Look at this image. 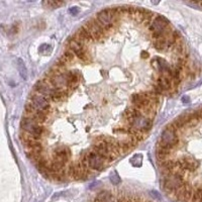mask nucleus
Segmentation results:
<instances>
[{
    "label": "nucleus",
    "instance_id": "nucleus-1",
    "mask_svg": "<svg viewBox=\"0 0 202 202\" xmlns=\"http://www.w3.org/2000/svg\"><path fill=\"white\" fill-rule=\"evenodd\" d=\"M20 126H21L22 131L27 132L28 134H30L31 138H33L36 140H40V142H42V138H46L50 134L49 130L46 128L44 125H40V123L25 115L21 119Z\"/></svg>",
    "mask_w": 202,
    "mask_h": 202
},
{
    "label": "nucleus",
    "instance_id": "nucleus-2",
    "mask_svg": "<svg viewBox=\"0 0 202 202\" xmlns=\"http://www.w3.org/2000/svg\"><path fill=\"white\" fill-rule=\"evenodd\" d=\"M119 17L120 16L118 15L117 8L113 7V8H107L104 9V10L99 11L96 14L95 19L97 20L100 26L104 29L105 32L108 33V31L114 27V25H115V23L117 22Z\"/></svg>",
    "mask_w": 202,
    "mask_h": 202
},
{
    "label": "nucleus",
    "instance_id": "nucleus-3",
    "mask_svg": "<svg viewBox=\"0 0 202 202\" xmlns=\"http://www.w3.org/2000/svg\"><path fill=\"white\" fill-rule=\"evenodd\" d=\"M68 46H67V50L71 51L72 53L75 55L76 59L83 63H88L91 61V55L89 54L87 48H85L83 44H81L78 42L74 36L68 40Z\"/></svg>",
    "mask_w": 202,
    "mask_h": 202
},
{
    "label": "nucleus",
    "instance_id": "nucleus-4",
    "mask_svg": "<svg viewBox=\"0 0 202 202\" xmlns=\"http://www.w3.org/2000/svg\"><path fill=\"white\" fill-rule=\"evenodd\" d=\"M158 144L172 151L179 144L177 129H175V127L172 125H169L163 130L162 134H161V140Z\"/></svg>",
    "mask_w": 202,
    "mask_h": 202
},
{
    "label": "nucleus",
    "instance_id": "nucleus-5",
    "mask_svg": "<svg viewBox=\"0 0 202 202\" xmlns=\"http://www.w3.org/2000/svg\"><path fill=\"white\" fill-rule=\"evenodd\" d=\"M28 103L36 110L44 111V112H47V113H50L52 110L51 101L49 99H47V98H44V96L40 95V94L33 91L29 95Z\"/></svg>",
    "mask_w": 202,
    "mask_h": 202
},
{
    "label": "nucleus",
    "instance_id": "nucleus-6",
    "mask_svg": "<svg viewBox=\"0 0 202 202\" xmlns=\"http://www.w3.org/2000/svg\"><path fill=\"white\" fill-rule=\"evenodd\" d=\"M86 159L88 168L90 170H94V171H102L108 165V163L103 160L102 157H100L92 149L86 152Z\"/></svg>",
    "mask_w": 202,
    "mask_h": 202
},
{
    "label": "nucleus",
    "instance_id": "nucleus-7",
    "mask_svg": "<svg viewBox=\"0 0 202 202\" xmlns=\"http://www.w3.org/2000/svg\"><path fill=\"white\" fill-rule=\"evenodd\" d=\"M86 29L89 31L91 38H93L94 42H99L100 40H102V38H104L107 33L104 31V29L100 26V25L97 22V20L95 18H91L89 19L87 22H85L84 25Z\"/></svg>",
    "mask_w": 202,
    "mask_h": 202
},
{
    "label": "nucleus",
    "instance_id": "nucleus-8",
    "mask_svg": "<svg viewBox=\"0 0 202 202\" xmlns=\"http://www.w3.org/2000/svg\"><path fill=\"white\" fill-rule=\"evenodd\" d=\"M190 202H202V187H198L193 190V195Z\"/></svg>",
    "mask_w": 202,
    "mask_h": 202
},
{
    "label": "nucleus",
    "instance_id": "nucleus-9",
    "mask_svg": "<svg viewBox=\"0 0 202 202\" xmlns=\"http://www.w3.org/2000/svg\"><path fill=\"white\" fill-rule=\"evenodd\" d=\"M18 70H19L20 72V75L25 79V78H26V69H25V64H23V62H22L20 59L18 60Z\"/></svg>",
    "mask_w": 202,
    "mask_h": 202
},
{
    "label": "nucleus",
    "instance_id": "nucleus-10",
    "mask_svg": "<svg viewBox=\"0 0 202 202\" xmlns=\"http://www.w3.org/2000/svg\"><path fill=\"white\" fill-rule=\"evenodd\" d=\"M44 5H47V6H50L51 8H56V7H59L61 5H63L64 3L63 2H56V1H46V2L42 3Z\"/></svg>",
    "mask_w": 202,
    "mask_h": 202
},
{
    "label": "nucleus",
    "instance_id": "nucleus-11",
    "mask_svg": "<svg viewBox=\"0 0 202 202\" xmlns=\"http://www.w3.org/2000/svg\"><path fill=\"white\" fill-rule=\"evenodd\" d=\"M182 101L184 103H188L189 101H190V98H189L188 96H184V97L182 98Z\"/></svg>",
    "mask_w": 202,
    "mask_h": 202
},
{
    "label": "nucleus",
    "instance_id": "nucleus-12",
    "mask_svg": "<svg viewBox=\"0 0 202 202\" xmlns=\"http://www.w3.org/2000/svg\"><path fill=\"white\" fill-rule=\"evenodd\" d=\"M142 55L144 56V58H148V57H149V53H148L147 51H144V52H142Z\"/></svg>",
    "mask_w": 202,
    "mask_h": 202
},
{
    "label": "nucleus",
    "instance_id": "nucleus-13",
    "mask_svg": "<svg viewBox=\"0 0 202 202\" xmlns=\"http://www.w3.org/2000/svg\"><path fill=\"white\" fill-rule=\"evenodd\" d=\"M76 11H77V8H76V7H73V9H71V10H70V12H71V13H73V14H75Z\"/></svg>",
    "mask_w": 202,
    "mask_h": 202
},
{
    "label": "nucleus",
    "instance_id": "nucleus-14",
    "mask_svg": "<svg viewBox=\"0 0 202 202\" xmlns=\"http://www.w3.org/2000/svg\"><path fill=\"white\" fill-rule=\"evenodd\" d=\"M102 103H103V104H107V103H108V100H107V99H103L102 100Z\"/></svg>",
    "mask_w": 202,
    "mask_h": 202
},
{
    "label": "nucleus",
    "instance_id": "nucleus-15",
    "mask_svg": "<svg viewBox=\"0 0 202 202\" xmlns=\"http://www.w3.org/2000/svg\"><path fill=\"white\" fill-rule=\"evenodd\" d=\"M201 112H202V108H201Z\"/></svg>",
    "mask_w": 202,
    "mask_h": 202
}]
</instances>
